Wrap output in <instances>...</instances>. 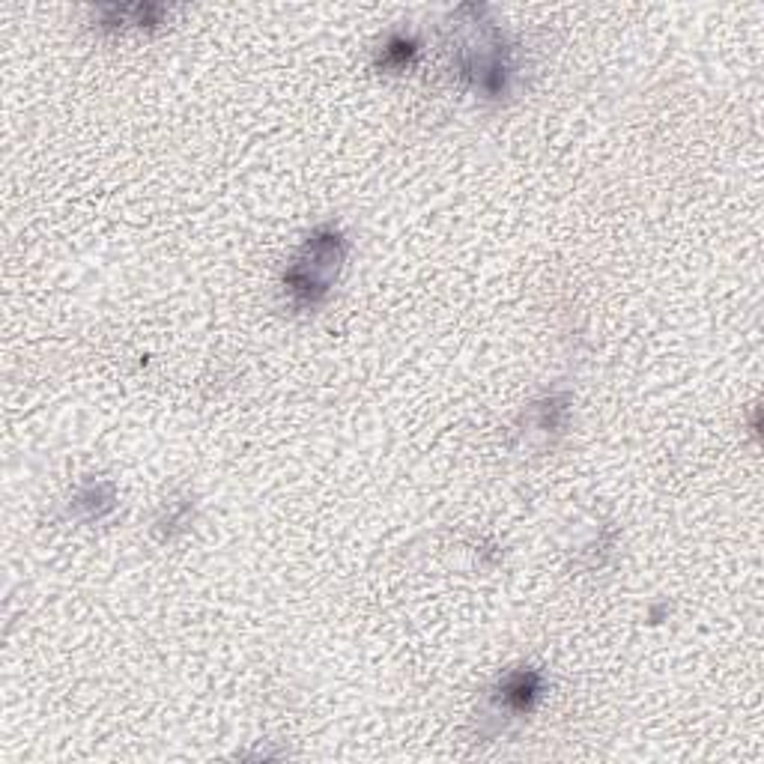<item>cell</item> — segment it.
<instances>
[{"label":"cell","instance_id":"obj_5","mask_svg":"<svg viewBox=\"0 0 764 764\" xmlns=\"http://www.w3.org/2000/svg\"><path fill=\"white\" fill-rule=\"evenodd\" d=\"M419 55H421L419 39L410 37V33H394V37H389L385 42H382L380 57H376V66H380L382 72H394V75L407 72V69L415 66Z\"/></svg>","mask_w":764,"mask_h":764},{"label":"cell","instance_id":"obj_2","mask_svg":"<svg viewBox=\"0 0 764 764\" xmlns=\"http://www.w3.org/2000/svg\"><path fill=\"white\" fill-rule=\"evenodd\" d=\"M457 72L484 99H505L511 94L517 60L502 30L484 25L478 37L467 39L457 51Z\"/></svg>","mask_w":764,"mask_h":764},{"label":"cell","instance_id":"obj_4","mask_svg":"<svg viewBox=\"0 0 764 764\" xmlns=\"http://www.w3.org/2000/svg\"><path fill=\"white\" fill-rule=\"evenodd\" d=\"M117 508V490L111 481L85 484L72 499V511L85 522H102Z\"/></svg>","mask_w":764,"mask_h":764},{"label":"cell","instance_id":"obj_6","mask_svg":"<svg viewBox=\"0 0 764 764\" xmlns=\"http://www.w3.org/2000/svg\"><path fill=\"white\" fill-rule=\"evenodd\" d=\"M192 526V505L188 499H170L165 505V513L156 520V531H161V541H174L177 535L188 531Z\"/></svg>","mask_w":764,"mask_h":764},{"label":"cell","instance_id":"obj_3","mask_svg":"<svg viewBox=\"0 0 764 764\" xmlns=\"http://www.w3.org/2000/svg\"><path fill=\"white\" fill-rule=\"evenodd\" d=\"M543 696V675L535 669L508 672L499 684V705L508 714H531Z\"/></svg>","mask_w":764,"mask_h":764},{"label":"cell","instance_id":"obj_1","mask_svg":"<svg viewBox=\"0 0 764 764\" xmlns=\"http://www.w3.org/2000/svg\"><path fill=\"white\" fill-rule=\"evenodd\" d=\"M350 243L335 224H320L284 272V293L296 311H317L332 293Z\"/></svg>","mask_w":764,"mask_h":764}]
</instances>
